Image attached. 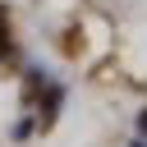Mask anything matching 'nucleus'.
Listing matches in <instances>:
<instances>
[{
  "label": "nucleus",
  "instance_id": "2",
  "mask_svg": "<svg viewBox=\"0 0 147 147\" xmlns=\"http://www.w3.org/2000/svg\"><path fill=\"white\" fill-rule=\"evenodd\" d=\"M138 129H142V133H147V110H142V115H138Z\"/></svg>",
  "mask_w": 147,
  "mask_h": 147
},
{
  "label": "nucleus",
  "instance_id": "1",
  "mask_svg": "<svg viewBox=\"0 0 147 147\" xmlns=\"http://www.w3.org/2000/svg\"><path fill=\"white\" fill-rule=\"evenodd\" d=\"M0 55H9V18H5V9H0Z\"/></svg>",
  "mask_w": 147,
  "mask_h": 147
}]
</instances>
